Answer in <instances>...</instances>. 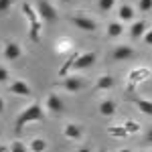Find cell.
Returning a JSON list of instances; mask_svg holds the SVG:
<instances>
[{
	"instance_id": "6da1fadb",
	"label": "cell",
	"mask_w": 152,
	"mask_h": 152,
	"mask_svg": "<svg viewBox=\"0 0 152 152\" xmlns=\"http://www.w3.org/2000/svg\"><path fill=\"white\" fill-rule=\"evenodd\" d=\"M45 118L47 116H45V110H43L41 102H33V104H28L23 112L16 116L14 130H16V134H20L24 126H28V124H33V122H41V120H45Z\"/></svg>"
},
{
	"instance_id": "7a4b0ae2",
	"label": "cell",
	"mask_w": 152,
	"mask_h": 152,
	"mask_svg": "<svg viewBox=\"0 0 152 152\" xmlns=\"http://www.w3.org/2000/svg\"><path fill=\"white\" fill-rule=\"evenodd\" d=\"M20 12L24 14V18H26V23H28V39H31L33 43H39V41H41L43 23H41V18H39V12H37V8L33 6V4H28V2H23Z\"/></svg>"
},
{
	"instance_id": "3957f363",
	"label": "cell",
	"mask_w": 152,
	"mask_h": 152,
	"mask_svg": "<svg viewBox=\"0 0 152 152\" xmlns=\"http://www.w3.org/2000/svg\"><path fill=\"white\" fill-rule=\"evenodd\" d=\"M35 8H37V12H39V18H41L43 24H55L57 23L59 12L49 0H39V2L35 4Z\"/></svg>"
},
{
	"instance_id": "277c9868",
	"label": "cell",
	"mask_w": 152,
	"mask_h": 152,
	"mask_svg": "<svg viewBox=\"0 0 152 152\" xmlns=\"http://www.w3.org/2000/svg\"><path fill=\"white\" fill-rule=\"evenodd\" d=\"M71 23H73V26H77L79 31H85V33H95L97 31V20L91 18V16H85V14L71 16Z\"/></svg>"
},
{
	"instance_id": "5b68a950",
	"label": "cell",
	"mask_w": 152,
	"mask_h": 152,
	"mask_svg": "<svg viewBox=\"0 0 152 152\" xmlns=\"http://www.w3.org/2000/svg\"><path fill=\"white\" fill-rule=\"evenodd\" d=\"M95 61H97V53L95 51H85V53H79V57L73 65V71H85L89 67H94Z\"/></svg>"
},
{
	"instance_id": "8992f818",
	"label": "cell",
	"mask_w": 152,
	"mask_h": 152,
	"mask_svg": "<svg viewBox=\"0 0 152 152\" xmlns=\"http://www.w3.org/2000/svg\"><path fill=\"white\" fill-rule=\"evenodd\" d=\"M57 85L63 87L67 94H77V91H81V87H83V79L79 75H67V77H63Z\"/></svg>"
},
{
	"instance_id": "52a82bcc",
	"label": "cell",
	"mask_w": 152,
	"mask_h": 152,
	"mask_svg": "<svg viewBox=\"0 0 152 152\" xmlns=\"http://www.w3.org/2000/svg\"><path fill=\"white\" fill-rule=\"evenodd\" d=\"M45 110H47L49 114H53V116H59L63 110H65V105H63V99L59 97L55 91H51L47 95V99H45Z\"/></svg>"
},
{
	"instance_id": "ba28073f",
	"label": "cell",
	"mask_w": 152,
	"mask_h": 152,
	"mask_svg": "<svg viewBox=\"0 0 152 152\" xmlns=\"http://www.w3.org/2000/svg\"><path fill=\"white\" fill-rule=\"evenodd\" d=\"M8 91L14 95H20V97H31L33 95V87L24 79H12L10 85H8Z\"/></svg>"
},
{
	"instance_id": "9c48e42d",
	"label": "cell",
	"mask_w": 152,
	"mask_h": 152,
	"mask_svg": "<svg viewBox=\"0 0 152 152\" xmlns=\"http://www.w3.org/2000/svg\"><path fill=\"white\" fill-rule=\"evenodd\" d=\"M2 55H4L6 61H16V59H20V55H23V47L16 41H6L4 47H2Z\"/></svg>"
},
{
	"instance_id": "30bf717a",
	"label": "cell",
	"mask_w": 152,
	"mask_h": 152,
	"mask_svg": "<svg viewBox=\"0 0 152 152\" xmlns=\"http://www.w3.org/2000/svg\"><path fill=\"white\" fill-rule=\"evenodd\" d=\"M148 28H150L148 20H136V23H132V26H130V39L132 41H142L144 35L148 33Z\"/></svg>"
},
{
	"instance_id": "8fae6325",
	"label": "cell",
	"mask_w": 152,
	"mask_h": 152,
	"mask_svg": "<svg viewBox=\"0 0 152 152\" xmlns=\"http://www.w3.org/2000/svg\"><path fill=\"white\" fill-rule=\"evenodd\" d=\"M63 136H65L67 140H81L83 138V128L77 126L75 122H67L65 128H63Z\"/></svg>"
},
{
	"instance_id": "7c38bea8",
	"label": "cell",
	"mask_w": 152,
	"mask_h": 152,
	"mask_svg": "<svg viewBox=\"0 0 152 152\" xmlns=\"http://www.w3.org/2000/svg\"><path fill=\"white\" fill-rule=\"evenodd\" d=\"M134 57V49L130 45H120L112 51V59L114 61H126V59H132Z\"/></svg>"
},
{
	"instance_id": "4fadbf2b",
	"label": "cell",
	"mask_w": 152,
	"mask_h": 152,
	"mask_svg": "<svg viewBox=\"0 0 152 152\" xmlns=\"http://www.w3.org/2000/svg\"><path fill=\"white\" fill-rule=\"evenodd\" d=\"M134 18H136V10H134V6H130V4H122L120 10H118V20H122V23H132Z\"/></svg>"
},
{
	"instance_id": "5bb4252c",
	"label": "cell",
	"mask_w": 152,
	"mask_h": 152,
	"mask_svg": "<svg viewBox=\"0 0 152 152\" xmlns=\"http://www.w3.org/2000/svg\"><path fill=\"white\" fill-rule=\"evenodd\" d=\"M122 33H124L122 20H110L107 26H105V35L110 37V39H118V37H122Z\"/></svg>"
},
{
	"instance_id": "9a60e30c",
	"label": "cell",
	"mask_w": 152,
	"mask_h": 152,
	"mask_svg": "<svg viewBox=\"0 0 152 152\" xmlns=\"http://www.w3.org/2000/svg\"><path fill=\"white\" fill-rule=\"evenodd\" d=\"M116 110H118V104L114 99H102V104H99V114L104 118H112L116 114Z\"/></svg>"
},
{
	"instance_id": "2e32d148",
	"label": "cell",
	"mask_w": 152,
	"mask_h": 152,
	"mask_svg": "<svg viewBox=\"0 0 152 152\" xmlns=\"http://www.w3.org/2000/svg\"><path fill=\"white\" fill-rule=\"evenodd\" d=\"M114 85H116V79L112 75H102L95 81V89L97 91H110V89H114Z\"/></svg>"
},
{
	"instance_id": "e0dca14e",
	"label": "cell",
	"mask_w": 152,
	"mask_h": 152,
	"mask_svg": "<svg viewBox=\"0 0 152 152\" xmlns=\"http://www.w3.org/2000/svg\"><path fill=\"white\" fill-rule=\"evenodd\" d=\"M77 57H79V53H71L69 57L65 59V63L59 67V77H67V73H69V71H73V65H75Z\"/></svg>"
},
{
	"instance_id": "ac0fdd59",
	"label": "cell",
	"mask_w": 152,
	"mask_h": 152,
	"mask_svg": "<svg viewBox=\"0 0 152 152\" xmlns=\"http://www.w3.org/2000/svg\"><path fill=\"white\" fill-rule=\"evenodd\" d=\"M49 148V142L45 140V138H33V140L28 142V150L31 152H45Z\"/></svg>"
},
{
	"instance_id": "d6986e66",
	"label": "cell",
	"mask_w": 152,
	"mask_h": 152,
	"mask_svg": "<svg viewBox=\"0 0 152 152\" xmlns=\"http://www.w3.org/2000/svg\"><path fill=\"white\" fill-rule=\"evenodd\" d=\"M136 107H138V112H142L144 116H152V99H146V97H138L136 102Z\"/></svg>"
},
{
	"instance_id": "ffe728a7",
	"label": "cell",
	"mask_w": 152,
	"mask_h": 152,
	"mask_svg": "<svg viewBox=\"0 0 152 152\" xmlns=\"http://www.w3.org/2000/svg\"><path fill=\"white\" fill-rule=\"evenodd\" d=\"M8 146H10V152H28V146L23 140H12Z\"/></svg>"
},
{
	"instance_id": "44dd1931",
	"label": "cell",
	"mask_w": 152,
	"mask_h": 152,
	"mask_svg": "<svg viewBox=\"0 0 152 152\" xmlns=\"http://www.w3.org/2000/svg\"><path fill=\"white\" fill-rule=\"evenodd\" d=\"M107 132L112 134V136H116V138H124V136H130L126 128L124 126H112V128H107Z\"/></svg>"
},
{
	"instance_id": "7402d4cb",
	"label": "cell",
	"mask_w": 152,
	"mask_h": 152,
	"mask_svg": "<svg viewBox=\"0 0 152 152\" xmlns=\"http://www.w3.org/2000/svg\"><path fill=\"white\" fill-rule=\"evenodd\" d=\"M116 2L118 0H97V6H99L104 12H107V10H112V8L116 6Z\"/></svg>"
},
{
	"instance_id": "603a6c76",
	"label": "cell",
	"mask_w": 152,
	"mask_h": 152,
	"mask_svg": "<svg viewBox=\"0 0 152 152\" xmlns=\"http://www.w3.org/2000/svg\"><path fill=\"white\" fill-rule=\"evenodd\" d=\"M140 12H152V0H138Z\"/></svg>"
},
{
	"instance_id": "cb8c5ba5",
	"label": "cell",
	"mask_w": 152,
	"mask_h": 152,
	"mask_svg": "<svg viewBox=\"0 0 152 152\" xmlns=\"http://www.w3.org/2000/svg\"><path fill=\"white\" fill-rule=\"evenodd\" d=\"M124 128H126L128 134H136V132H140V126H138L136 122H126V124H124Z\"/></svg>"
},
{
	"instance_id": "d4e9b609",
	"label": "cell",
	"mask_w": 152,
	"mask_h": 152,
	"mask_svg": "<svg viewBox=\"0 0 152 152\" xmlns=\"http://www.w3.org/2000/svg\"><path fill=\"white\" fill-rule=\"evenodd\" d=\"M8 77H10L8 69H6L4 65H0V83H6V81H8Z\"/></svg>"
},
{
	"instance_id": "484cf974",
	"label": "cell",
	"mask_w": 152,
	"mask_h": 152,
	"mask_svg": "<svg viewBox=\"0 0 152 152\" xmlns=\"http://www.w3.org/2000/svg\"><path fill=\"white\" fill-rule=\"evenodd\" d=\"M14 0H0V12H6L8 8H12Z\"/></svg>"
},
{
	"instance_id": "4316f807",
	"label": "cell",
	"mask_w": 152,
	"mask_h": 152,
	"mask_svg": "<svg viewBox=\"0 0 152 152\" xmlns=\"http://www.w3.org/2000/svg\"><path fill=\"white\" fill-rule=\"evenodd\" d=\"M142 41H144V43H146L148 47H152V26L148 28V33L144 35V39H142Z\"/></svg>"
},
{
	"instance_id": "83f0119b",
	"label": "cell",
	"mask_w": 152,
	"mask_h": 152,
	"mask_svg": "<svg viewBox=\"0 0 152 152\" xmlns=\"http://www.w3.org/2000/svg\"><path fill=\"white\" fill-rule=\"evenodd\" d=\"M146 142H148V144H152V128L146 132Z\"/></svg>"
},
{
	"instance_id": "f1b7e54d",
	"label": "cell",
	"mask_w": 152,
	"mask_h": 152,
	"mask_svg": "<svg viewBox=\"0 0 152 152\" xmlns=\"http://www.w3.org/2000/svg\"><path fill=\"white\" fill-rule=\"evenodd\" d=\"M77 152H91V148H89V146H81Z\"/></svg>"
},
{
	"instance_id": "f546056e",
	"label": "cell",
	"mask_w": 152,
	"mask_h": 152,
	"mask_svg": "<svg viewBox=\"0 0 152 152\" xmlns=\"http://www.w3.org/2000/svg\"><path fill=\"white\" fill-rule=\"evenodd\" d=\"M0 152H10V146H0Z\"/></svg>"
},
{
	"instance_id": "4dcf8cb0",
	"label": "cell",
	"mask_w": 152,
	"mask_h": 152,
	"mask_svg": "<svg viewBox=\"0 0 152 152\" xmlns=\"http://www.w3.org/2000/svg\"><path fill=\"white\" fill-rule=\"evenodd\" d=\"M2 112H4V99L0 97V114H2Z\"/></svg>"
},
{
	"instance_id": "1f68e13d",
	"label": "cell",
	"mask_w": 152,
	"mask_h": 152,
	"mask_svg": "<svg viewBox=\"0 0 152 152\" xmlns=\"http://www.w3.org/2000/svg\"><path fill=\"white\" fill-rule=\"evenodd\" d=\"M118 152H134V150H132V148H120Z\"/></svg>"
},
{
	"instance_id": "d6a6232c",
	"label": "cell",
	"mask_w": 152,
	"mask_h": 152,
	"mask_svg": "<svg viewBox=\"0 0 152 152\" xmlns=\"http://www.w3.org/2000/svg\"><path fill=\"white\" fill-rule=\"evenodd\" d=\"M59 2H61V4H69L71 0H59Z\"/></svg>"
},
{
	"instance_id": "836d02e7",
	"label": "cell",
	"mask_w": 152,
	"mask_h": 152,
	"mask_svg": "<svg viewBox=\"0 0 152 152\" xmlns=\"http://www.w3.org/2000/svg\"><path fill=\"white\" fill-rule=\"evenodd\" d=\"M144 152H152V150H144Z\"/></svg>"
},
{
	"instance_id": "e575fe53",
	"label": "cell",
	"mask_w": 152,
	"mask_h": 152,
	"mask_svg": "<svg viewBox=\"0 0 152 152\" xmlns=\"http://www.w3.org/2000/svg\"><path fill=\"white\" fill-rule=\"evenodd\" d=\"M102 152H107V150H102Z\"/></svg>"
}]
</instances>
